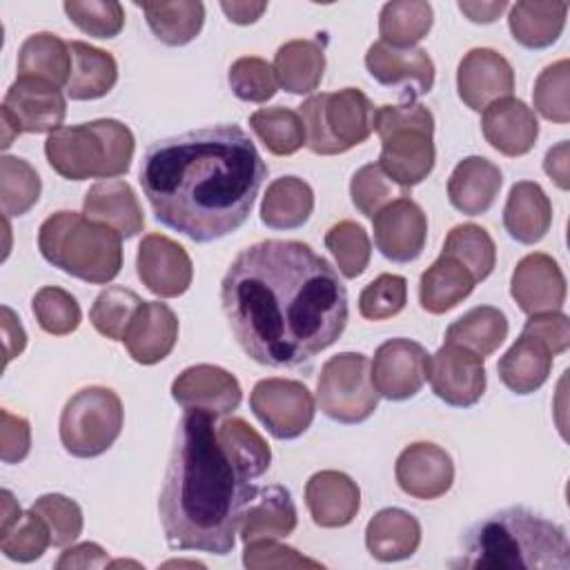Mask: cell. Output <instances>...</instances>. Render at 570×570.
<instances>
[{
  "mask_svg": "<svg viewBox=\"0 0 570 570\" xmlns=\"http://www.w3.org/2000/svg\"><path fill=\"white\" fill-rule=\"evenodd\" d=\"M220 305L243 352L267 367H301L338 341L347 289L338 272L301 240L245 247L220 283Z\"/></svg>",
  "mask_w": 570,
  "mask_h": 570,
  "instance_id": "cell-1",
  "label": "cell"
},
{
  "mask_svg": "<svg viewBox=\"0 0 570 570\" xmlns=\"http://www.w3.org/2000/svg\"><path fill=\"white\" fill-rule=\"evenodd\" d=\"M265 176V160L238 125L156 140L138 171L156 220L194 243L236 232L247 220Z\"/></svg>",
  "mask_w": 570,
  "mask_h": 570,
  "instance_id": "cell-2",
  "label": "cell"
},
{
  "mask_svg": "<svg viewBox=\"0 0 570 570\" xmlns=\"http://www.w3.org/2000/svg\"><path fill=\"white\" fill-rule=\"evenodd\" d=\"M240 465L216 432V416L185 410L158 497L167 543L209 554L232 552L245 508L256 497Z\"/></svg>",
  "mask_w": 570,
  "mask_h": 570,
  "instance_id": "cell-3",
  "label": "cell"
},
{
  "mask_svg": "<svg viewBox=\"0 0 570 570\" xmlns=\"http://www.w3.org/2000/svg\"><path fill=\"white\" fill-rule=\"evenodd\" d=\"M452 568L474 570H568L566 530L523 508L512 505L476 521L463 537V552Z\"/></svg>",
  "mask_w": 570,
  "mask_h": 570,
  "instance_id": "cell-4",
  "label": "cell"
},
{
  "mask_svg": "<svg viewBox=\"0 0 570 570\" xmlns=\"http://www.w3.org/2000/svg\"><path fill=\"white\" fill-rule=\"evenodd\" d=\"M122 236L85 214L56 212L38 229V249L47 263L80 281L105 285L122 267Z\"/></svg>",
  "mask_w": 570,
  "mask_h": 570,
  "instance_id": "cell-5",
  "label": "cell"
},
{
  "mask_svg": "<svg viewBox=\"0 0 570 570\" xmlns=\"http://www.w3.org/2000/svg\"><path fill=\"white\" fill-rule=\"evenodd\" d=\"M131 129L114 118H100L51 131L45 156L53 171L67 180L122 176L134 158Z\"/></svg>",
  "mask_w": 570,
  "mask_h": 570,
  "instance_id": "cell-6",
  "label": "cell"
},
{
  "mask_svg": "<svg viewBox=\"0 0 570 570\" xmlns=\"http://www.w3.org/2000/svg\"><path fill=\"white\" fill-rule=\"evenodd\" d=\"M374 131L381 138L379 167L399 187L419 185L434 169V116L416 102L383 105L374 111Z\"/></svg>",
  "mask_w": 570,
  "mask_h": 570,
  "instance_id": "cell-7",
  "label": "cell"
},
{
  "mask_svg": "<svg viewBox=\"0 0 570 570\" xmlns=\"http://www.w3.org/2000/svg\"><path fill=\"white\" fill-rule=\"evenodd\" d=\"M374 111L370 98L354 87L309 96L298 109L305 145L318 156L343 154L370 138Z\"/></svg>",
  "mask_w": 570,
  "mask_h": 570,
  "instance_id": "cell-8",
  "label": "cell"
},
{
  "mask_svg": "<svg viewBox=\"0 0 570 570\" xmlns=\"http://www.w3.org/2000/svg\"><path fill=\"white\" fill-rule=\"evenodd\" d=\"M125 410L120 396L102 385L78 390L62 407L60 441L71 456L91 459L120 436Z\"/></svg>",
  "mask_w": 570,
  "mask_h": 570,
  "instance_id": "cell-9",
  "label": "cell"
},
{
  "mask_svg": "<svg viewBox=\"0 0 570 570\" xmlns=\"http://www.w3.org/2000/svg\"><path fill=\"white\" fill-rule=\"evenodd\" d=\"M316 401L325 416L336 423H363L379 405L370 361L358 352H341L327 358L316 381Z\"/></svg>",
  "mask_w": 570,
  "mask_h": 570,
  "instance_id": "cell-10",
  "label": "cell"
},
{
  "mask_svg": "<svg viewBox=\"0 0 570 570\" xmlns=\"http://www.w3.org/2000/svg\"><path fill=\"white\" fill-rule=\"evenodd\" d=\"M249 407L267 432L281 441L301 436L314 421L312 392L292 379H263L249 394Z\"/></svg>",
  "mask_w": 570,
  "mask_h": 570,
  "instance_id": "cell-11",
  "label": "cell"
},
{
  "mask_svg": "<svg viewBox=\"0 0 570 570\" xmlns=\"http://www.w3.org/2000/svg\"><path fill=\"white\" fill-rule=\"evenodd\" d=\"M370 372L379 396L387 401H405L428 381L430 354L416 341L390 338L376 347Z\"/></svg>",
  "mask_w": 570,
  "mask_h": 570,
  "instance_id": "cell-12",
  "label": "cell"
},
{
  "mask_svg": "<svg viewBox=\"0 0 570 570\" xmlns=\"http://www.w3.org/2000/svg\"><path fill=\"white\" fill-rule=\"evenodd\" d=\"M432 392L454 407L474 405L485 392V365L476 352L445 343L430 358Z\"/></svg>",
  "mask_w": 570,
  "mask_h": 570,
  "instance_id": "cell-13",
  "label": "cell"
},
{
  "mask_svg": "<svg viewBox=\"0 0 570 570\" xmlns=\"http://www.w3.org/2000/svg\"><path fill=\"white\" fill-rule=\"evenodd\" d=\"M0 111L16 122L20 134H51L60 129L67 102L56 85L40 78L18 76L7 89Z\"/></svg>",
  "mask_w": 570,
  "mask_h": 570,
  "instance_id": "cell-14",
  "label": "cell"
},
{
  "mask_svg": "<svg viewBox=\"0 0 570 570\" xmlns=\"http://www.w3.org/2000/svg\"><path fill=\"white\" fill-rule=\"evenodd\" d=\"M374 245L392 263H412L421 256L428 238V218L410 198L401 196L372 218Z\"/></svg>",
  "mask_w": 570,
  "mask_h": 570,
  "instance_id": "cell-15",
  "label": "cell"
},
{
  "mask_svg": "<svg viewBox=\"0 0 570 570\" xmlns=\"http://www.w3.org/2000/svg\"><path fill=\"white\" fill-rule=\"evenodd\" d=\"M136 272L142 285L163 298L185 294L194 278V265L185 247L163 234H147L140 240Z\"/></svg>",
  "mask_w": 570,
  "mask_h": 570,
  "instance_id": "cell-16",
  "label": "cell"
},
{
  "mask_svg": "<svg viewBox=\"0 0 570 570\" xmlns=\"http://www.w3.org/2000/svg\"><path fill=\"white\" fill-rule=\"evenodd\" d=\"M459 98L474 111H483L488 105L512 96L514 71L512 65L494 49H470L456 69Z\"/></svg>",
  "mask_w": 570,
  "mask_h": 570,
  "instance_id": "cell-17",
  "label": "cell"
},
{
  "mask_svg": "<svg viewBox=\"0 0 570 570\" xmlns=\"http://www.w3.org/2000/svg\"><path fill=\"white\" fill-rule=\"evenodd\" d=\"M171 396L185 410H203L218 419L240 405L243 392L232 372L218 365L198 363L174 379Z\"/></svg>",
  "mask_w": 570,
  "mask_h": 570,
  "instance_id": "cell-18",
  "label": "cell"
},
{
  "mask_svg": "<svg viewBox=\"0 0 570 570\" xmlns=\"http://www.w3.org/2000/svg\"><path fill=\"white\" fill-rule=\"evenodd\" d=\"M365 67L379 85L405 87V100H414L434 87V62L428 51L419 47L399 49L376 40L365 53Z\"/></svg>",
  "mask_w": 570,
  "mask_h": 570,
  "instance_id": "cell-19",
  "label": "cell"
},
{
  "mask_svg": "<svg viewBox=\"0 0 570 570\" xmlns=\"http://www.w3.org/2000/svg\"><path fill=\"white\" fill-rule=\"evenodd\" d=\"M510 294L525 314L559 312L566 303V276L552 256L532 252L517 263Z\"/></svg>",
  "mask_w": 570,
  "mask_h": 570,
  "instance_id": "cell-20",
  "label": "cell"
},
{
  "mask_svg": "<svg viewBox=\"0 0 570 570\" xmlns=\"http://www.w3.org/2000/svg\"><path fill=\"white\" fill-rule=\"evenodd\" d=\"M394 476L405 494L425 501L439 499L452 488L454 463L443 448L419 441L399 454Z\"/></svg>",
  "mask_w": 570,
  "mask_h": 570,
  "instance_id": "cell-21",
  "label": "cell"
},
{
  "mask_svg": "<svg viewBox=\"0 0 570 570\" xmlns=\"http://www.w3.org/2000/svg\"><path fill=\"white\" fill-rule=\"evenodd\" d=\"M481 129L485 140L503 156L517 158L528 154L539 138L534 111L519 98H501L483 109Z\"/></svg>",
  "mask_w": 570,
  "mask_h": 570,
  "instance_id": "cell-22",
  "label": "cell"
},
{
  "mask_svg": "<svg viewBox=\"0 0 570 570\" xmlns=\"http://www.w3.org/2000/svg\"><path fill=\"white\" fill-rule=\"evenodd\" d=\"M305 505L318 528H343L361 508V490L338 470H321L305 483Z\"/></svg>",
  "mask_w": 570,
  "mask_h": 570,
  "instance_id": "cell-23",
  "label": "cell"
},
{
  "mask_svg": "<svg viewBox=\"0 0 570 570\" xmlns=\"http://www.w3.org/2000/svg\"><path fill=\"white\" fill-rule=\"evenodd\" d=\"M178 341V318L167 303L145 301L131 321L122 343L140 365H154L169 356Z\"/></svg>",
  "mask_w": 570,
  "mask_h": 570,
  "instance_id": "cell-24",
  "label": "cell"
},
{
  "mask_svg": "<svg viewBox=\"0 0 570 570\" xmlns=\"http://www.w3.org/2000/svg\"><path fill=\"white\" fill-rule=\"evenodd\" d=\"M82 214L96 223L109 225L122 238H134L145 227L142 207L131 185L120 178L91 185L82 200Z\"/></svg>",
  "mask_w": 570,
  "mask_h": 570,
  "instance_id": "cell-25",
  "label": "cell"
},
{
  "mask_svg": "<svg viewBox=\"0 0 570 570\" xmlns=\"http://www.w3.org/2000/svg\"><path fill=\"white\" fill-rule=\"evenodd\" d=\"M296 505L283 485H263L243 512L238 532L243 543L285 539L296 530Z\"/></svg>",
  "mask_w": 570,
  "mask_h": 570,
  "instance_id": "cell-26",
  "label": "cell"
},
{
  "mask_svg": "<svg viewBox=\"0 0 570 570\" xmlns=\"http://www.w3.org/2000/svg\"><path fill=\"white\" fill-rule=\"evenodd\" d=\"M501 183V169L492 160L483 156H468L456 163L448 178V198L461 214L479 216L492 207Z\"/></svg>",
  "mask_w": 570,
  "mask_h": 570,
  "instance_id": "cell-27",
  "label": "cell"
},
{
  "mask_svg": "<svg viewBox=\"0 0 570 570\" xmlns=\"http://www.w3.org/2000/svg\"><path fill=\"white\" fill-rule=\"evenodd\" d=\"M552 225V205L539 183L519 180L512 185L505 207L503 227L523 245L539 243Z\"/></svg>",
  "mask_w": 570,
  "mask_h": 570,
  "instance_id": "cell-28",
  "label": "cell"
},
{
  "mask_svg": "<svg viewBox=\"0 0 570 570\" xmlns=\"http://www.w3.org/2000/svg\"><path fill=\"white\" fill-rule=\"evenodd\" d=\"M421 543V523L401 508L379 510L365 528L367 552L379 561H401L412 557Z\"/></svg>",
  "mask_w": 570,
  "mask_h": 570,
  "instance_id": "cell-29",
  "label": "cell"
},
{
  "mask_svg": "<svg viewBox=\"0 0 570 570\" xmlns=\"http://www.w3.org/2000/svg\"><path fill=\"white\" fill-rule=\"evenodd\" d=\"M71 71L65 91L71 100H96L107 96L118 80L116 58L82 40L69 42Z\"/></svg>",
  "mask_w": 570,
  "mask_h": 570,
  "instance_id": "cell-30",
  "label": "cell"
},
{
  "mask_svg": "<svg viewBox=\"0 0 570 570\" xmlns=\"http://www.w3.org/2000/svg\"><path fill=\"white\" fill-rule=\"evenodd\" d=\"M550 370V350L537 336L525 332H521V336L497 363L499 379L514 394H532L534 390H539L548 381Z\"/></svg>",
  "mask_w": 570,
  "mask_h": 570,
  "instance_id": "cell-31",
  "label": "cell"
},
{
  "mask_svg": "<svg viewBox=\"0 0 570 570\" xmlns=\"http://www.w3.org/2000/svg\"><path fill=\"white\" fill-rule=\"evenodd\" d=\"M474 285V276L456 258L441 254L421 274L419 303L430 314H445L468 298Z\"/></svg>",
  "mask_w": 570,
  "mask_h": 570,
  "instance_id": "cell-32",
  "label": "cell"
},
{
  "mask_svg": "<svg viewBox=\"0 0 570 570\" xmlns=\"http://www.w3.org/2000/svg\"><path fill=\"white\" fill-rule=\"evenodd\" d=\"M314 209V191L298 176H281L267 185L261 203V220L269 229H298Z\"/></svg>",
  "mask_w": 570,
  "mask_h": 570,
  "instance_id": "cell-33",
  "label": "cell"
},
{
  "mask_svg": "<svg viewBox=\"0 0 570 570\" xmlns=\"http://www.w3.org/2000/svg\"><path fill=\"white\" fill-rule=\"evenodd\" d=\"M568 16V2H530L510 4L508 24L512 38L528 49H546L559 40Z\"/></svg>",
  "mask_w": 570,
  "mask_h": 570,
  "instance_id": "cell-34",
  "label": "cell"
},
{
  "mask_svg": "<svg viewBox=\"0 0 570 570\" xmlns=\"http://www.w3.org/2000/svg\"><path fill=\"white\" fill-rule=\"evenodd\" d=\"M274 73L278 85L296 96L312 94L325 71L323 47L314 40H289L274 56Z\"/></svg>",
  "mask_w": 570,
  "mask_h": 570,
  "instance_id": "cell-35",
  "label": "cell"
},
{
  "mask_svg": "<svg viewBox=\"0 0 570 570\" xmlns=\"http://www.w3.org/2000/svg\"><path fill=\"white\" fill-rule=\"evenodd\" d=\"M136 7L142 9L151 33L169 47L191 42L205 22V4L200 0L136 2Z\"/></svg>",
  "mask_w": 570,
  "mask_h": 570,
  "instance_id": "cell-36",
  "label": "cell"
},
{
  "mask_svg": "<svg viewBox=\"0 0 570 570\" xmlns=\"http://www.w3.org/2000/svg\"><path fill=\"white\" fill-rule=\"evenodd\" d=\"M71 71L69 42L49 31L31 33L18 51V76L40 78L56 87L67 85Z\"/></svg>",
  "mask_w": 570,
  "mask_h": 570,
  "instance_id": "cell-37",
  "label": "cell"
},
{
  "mask_svg": "<svg viewBox=\"0 0 570 570\" xmlns=\"http://www.w3.org/2000/svg\"><path fill=\"white\" fill-rule=\"evenodd\" d=\"M508 336V318L499 307L479 305L465 312L445 330V343H454L488 356L499 350Z\"/></svg>",
  "mask_w": 570,
  "mask_h": 570,
  "instance_id": "cell-38",
  "label": "cell"
},
{
  "mask_svg": "<svg viewBox=\"0 0 570 570\" xmlns=\"http://www.w3.org/2000/svg\"><path fill=\"white\" fill-rule=\"evenodd\" d=\"M434 11L430 2L394 0L383 4L379 13V33L383 42L399 49H410L430 33Z\"/></svg>",
  "mask_w": 570,
  "mask_h": 570,
  "instance_id": "cell-39",
  "label": "cell"
},
{
  "mask_svg": "<svg viewBox=\"0 0 570 570\" xmlns=\"http://www.w3.org/2000/svg\"><path fill=\"white\" fill-rule=\"evenodd\" d=\"M441 254L456 258L474 276L476 283L488 278L497 263V247L492 236L474 223L452 227L445 236Z\"/></svg>",
  "mask_w": 570,
  "mask_h": 570,
  "instance_id": "cell-40",
  "label": "cell"
},
{
  "mask_svg": "<svg viewBox=\"0 0 570 570\" xmlns=\"http://www.w3.org/2000/svg\"><path fill=\"white\" fill-rule=\"evenodd\" d=\"M249 127L276 156H292L305 145V127L298 111L287 107H263L249 116Z\"/></svg>",
  "mask_w": 570,
  "mask_h": 570,
  "instance_id": "cell-41",
  "label": "cell"
},
{
  "mask_svg": "<svg viewBox=\"0 0 570 570\" xmlns=\"http://www.w3.org/2000/svg\"><path fill=\"white\" fill-rule=\"evenodd\" d=\"M216 432L225 450L232 454V459L240 465V470L249 479H258L267 472L272 461V450L267 441L247 421L238 416L225 419L220 425H216Z\"/></svg>",
  "mask_w": 570,
  "mask_h": 570,
  "instance_id": "cell-42",
  "label": "cell"
},
{
  "mask_svg": "<svg viewBox=\"0 0 570 570\" xmlns=\"http://www.w3.org/2000/svg\"><path fill=\"white\" fill-rule=\"evenodd\" d=\"M40 189V176L24 158H0V207L7 218L27 214L38 203Z\"/></svg>",
  "mask_w": 570,
  "mask_h": 570,
  "instance_id": "cell-43",
  "label": "cell"
},
{
  "mask_svg": "<svg viewBox=\"0 0 570 570\" xmlns=\"http://www.w3.org/2000/svg\"><path fill=\"white\" fill-rule=\"evenodd\" d=\"M142 303L145 301L134 289L114 285L96 296L89 309V321L98 334L111 341H122Z\"/></svg>",
  "mask_w": 570,
  "mask_h": 570,
  "instance_id": "cell-44",
  "label": "cell"
},
{
  "mask_svg": "<svg viewBox=\"0 0 570 570\" xmlns=\"http://www.w3.org/2000/svg\"><path fill=\"white\" fill-rule=\"evenodd\" d=\"M325 247L336 261L338 272L345 278H356L365 272L372 256L367 232L354 220H341L325 234Z\"/></svg>",
  "mask_w": 570,
  "mask_h": 570,
  "instance_id": "cell-45",
  "label": "cell"
},
{
  "mask_svg": "<svg viewBox=\"0 0 570 570\" xmlns=\"http://www.w3.org/2000/svg\"><path fill=\"white\" fill-rule=\"evenodd\" d=\"M570 62L566 58L548 65L537 82H534V91H532V100H534V109L552 122L566 125L570 120Z\"/></svg>",
  "mask_w": 570,
  "mask_h": 570,
  "instance_id": "cell-46",
  "label": "cell"
},
{
  "mask_svg": "<svg viewBox=\"0 0 570 570\" xmlns=\"http://www.w3.org/2000/svg\"><path fill=\"white\" fill-rule=\"evenodd\" d=\"M31 309H33L38 325L47 334H53V336L71 334L80 325V318H82L78 301L67 289L56 287V285L40 287L33 294Z\"/></svg>",
  "mask_w": 570,
  "mask_h": 570,
  "instance_id": "cell-47",
  "label": "cell"
},
{
  "mask_svg": "<svg viewBox=\"0 0 570 570\" xmlns=\"http://www.w3.org/2000/svg\"><path fill=\"white\" fill-rule=\"evenodd\" d=\"M51 546V532L40 514L33 510L22 512V517L7 530L0 532V550L7 559L29 563L45 554Z\"/></svg>",
  "mask_w": 570,
  "mask_h": 570,
  "instance_id": "cell-48",
  "label": "cell"
},
{
  "mask_svg": "<svg viewBox=\"0 0 570 570\" xmlns=\"http://www.w3.org/2000/svg\"><path fill=\"white\" fill-rule=\"evenodd\" d=\"M350 196L354 207L367 216L374 218L379 209H383L387 203L407 196V189L392 183L385 171L379 167V163H367L352 176L350 183Z\"/></svg>",
  "mask_w": 570,
  "mask_h": 570,
  "instance_id": "cell-49",
  "label": "cell"
},
{
  "mask_svg": "<svg viewBox=\"0 0 570 570\" xmlns=\"http://www.w3.org/2000/svg\"><path fill=\"white\" fill-rule=\"evenodd\" d=\"M69 20L94 38H114L125 27V9L116 0H67Z\"/></svg>",
  "mask_w": 570,
  "mask_h": 570,
  "instance_id": "cell-50",
  "label": "cell"
},
{
  "mask_svg": "<svg viewBox=\"0 0 570 570\" xmlns=\"http://www.w3.org/2000/svg\"><path fill=\"white\" fill-rule=\"evenodd\" d=\"M227 80L234 96L245 102H267L274 98L278 87L274 67L258 56H243L234 60Z\"/></svg>",
  "mask_w": 570,
  "mask_h": 570,
  "instance_id": "cell-51",
  "label": "cell"
},
{
  "mask_svg": "<svg viewBox=\"0 0 570 570\" xmlns=\"http://www.w3.org/2000/svg\"><path fill=\"white\" fill-rule=\"evenodd\" d=\"M31 510L42 517L51 532V546L65 548L73 543L82 532V510L80 505L58 492L42 494L33 501Z\"/></svg>",
  "mask_w": 570,
  "mask_h": 570,
  "instance_id": "cell-52",
  "label": "cell"
},
{
  "mask_svg": "<svg viewBox=\"0 0 570 570\" xmlns=\"http://www.w3.org/2000/svg\"><path fill=\"white\" fill-rule=\"evenodd\" d=\"M407 303V281L399 274H381L358 296V312L367 321L396 316Z\"/></svg>",
  "mask_w": 570,
  "mask_h": 570,
  "instance_id": "cell-53",
  "label": "cell"
},
{
  "mask_svg": "<svg viewBox=\"0 0 570 570\" xmlns=\"http://www.w3.org/2000/svg\"><path fill=\"white\" fill-rule=\"evenodd\" d=\"M243 563L249 570H263V568H321V561H314L309 557H303L298 550L278 543L276 539H263L245 543L243 550Z\"/></svg>",
  "mask_w": 570,
  "mask_h": 570,
  "instance_id": "cell-54",
  "label": "cell"
},
{
  "mask_svg": "<svg viewBox=\"0 0 570 570\" xmlns=\"http://www.w3.org/2000/svg\"><path fill=\"white\" fill-rule=\"evenodd\" d=\"M525 334L537 336L552 356L563 354L570 347V321L561 312H539L530 314L523 325Z\"/></svg>",
  "mask_w": 570,
  "mask_h": 570,
  "instance_id": "cell-55",
  "label": "cell"
},
{
  "mask_svg": "<svg viewBox=\"0 0 570 570\" xmlns=\"http://www.w3.org/2000/svg\"><path fill=\"white\" fill-rule=\"evenodd\" d=\"M31 448V428L22 416L0 410V459L4 463H20Z\"/></svg>",
  "mask_w": 570,
  "mask_h": 570,
  "instance_id": "cell-56",
  "label": "cell"
},
{
  "mask_svg": "<svg viewBox=\"0 0 570 570\" xmlns=\"http://www.w3.org/2000/svg\"><path fill=\"white\" fill-rule=\"evenodd\" d=\"M105 566H109V554L98 543H91V541L67 548L60 554V559L56 561L58 570H65V568H105Z\"/></svg>",
  "mask_w": 570,
  "mask_h": 570,
  "instance_id": "cell-57",
  "label": "cell"
},
{
  "mask_svg": "<svg viewBox=\"0 0 570 570\" xmlns=\"http://www.w3.org/2000/svg\"><path fill=\"white\" fill-rule=\"evenodd\" d=\"M543 169L557 183V187H561V189L570 187V151H568V140H561V142H557L554 147L548 149V154L543 158Z\"/></svg>",
  "mask_w": 570,
  "mask_h": 570,
  "instance_id": "cell-58",
  "label": "cell"
},
{
  "mask_svg": "<svg viewBox=\"0 0 570 570\" xmlns=\"http://www.w3.org/2000/svg\"><path fill=\"white\" fill-rule=\"evenodd\" d=\"M2 336H4V363H9L24 350L27 334L18 316L13 314V309L7 305H2Z\"/></svg>",
  "mask_w": 570,
  "mask_h": 570,
  "instance_id": "cell-59",
  "label": "cell"
},
{
  "mask_svg": "<svg viewBox=\"0 0 570 570\" xmlns=\"http://www.w3.org/2000/svg\"><path fill=\"white\" fill-rule=\"evenodd\" d=\"M510 4L505 0H492V2H470V0H461L459 2V11L476 24H490L494 22Z\"/></svg>",
  "mask_w": 570,
  "mask_h": 570,
  "instance_id": "cell-60",
  "label": "cell"
},
{
  "mask_svg": "<svg viewBox=\"0 0 570 570\" xmlns=\"http://www.w3.org/2000/svg\"><path fill=\"white\" fill-rule=\"evenodd\" d=\"M220 9L225 11V16L236 22V24H252L256 22L263 11L267 9V2H247V0H223Z\"/></svg>",
  "mask_w": 570,
  "mask_h": 570,
  "instance_id": "cell-61",
  "label": "cell"
},
{
  "mask_svg": "<svg viewBox=\"0 0 570 570\" xmlns=\"http://www.w3.org/2000/svg\"><path fill=\"white\" fill-rule=\"evenodd\" d=\"M20 517H22V510H20L18 501L13 499V494L9 490H2V525H0V532L11 528Z\"/></svg>",
  "mask_w": 570,
  "mask_h": 570,
  "instance_id": "cell-62",
  "label": "cell"
},
{
  "mask_svg": "<svg viewBox=\"0 0 570 570\" xmlns=\"http://www.w3.org/2000/svg\"><path fill=\"white\" fill-rule=\"evenodd\" d=\"M0 118H2V142L0 145H2V149H7V147H11L13 138L20 136V129L16 127V122L7 114L0 111Z\"/></svg>",
  "mask_w": 570,
  "mask_h": 570,
  "instance_id": "cell-63",
  "label": "cell"
}]
</instances>
